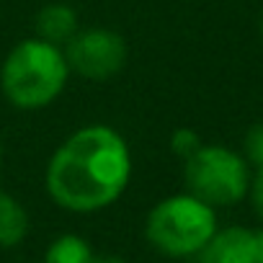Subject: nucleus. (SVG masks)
<instances>
[{"mask_svg":"<svg viewBox=\"0 0 263 263\" xmlns=\"http://www.w3.org/2000/svg\"><path fill=\"white\" fill-rule=\"evenodd\" d=\"M186 189L209 206H232L248 196L250 168L248 160L222 145H201L186 158Z\"/></svg>","mask_w":263,"mask_h":263,"instance_id":"20e7f679","label":"nucleus"},{"mask_svg":"<svg viewBox=\"0 0 263 263\" xmlns=\"http://www.w3.org/2000/svg\"><path fill=\"white\" fill-rule=\"evenodd\" d=\"M245 158L258 171L263 168V121L253 124L245 135Z\"/></svg>","mask_w":263,"mask_h":263,"instance_id":"9d476101","label":"nucleus"},{"mask_svg":"<svg viewBox=\"0 0 263 263\" xmlns=\"http://www.w3.org/2000/svg\"><path fill=\"white\" fill-rule=\"evenodd\" d=\"M217 232L214 206L191 194H176L153 206L145 222L147 242L168 258L196 255Z\"/></svg>","mask_w":263,"mask_h":263,"instance_id":"7ed1b4c3","label":"nucleus"},{"mask_svg":"<svg viewBox=\"0 0 263 263\" xmlns=\"http://www.w3.org/2000/svg\"><path fill=\"white\" fill-rule=\"evenodd\" d=\"M129 171L124 140L108 126H88L52 155L47 191L67 212H98L124 194Z\"/></svg>","mask_w":263,"mask_h":263,"instance_id":"f257e3e1","label":"nucleus"},{"mask_svg":"<svg viewBox=\"0 0 263 263\" xmlns=\"http://www.w3.org/2000/svg\"><path fill=\"white\" fill-rule=\"evenodd\" d=\"M248 194H250V201H253L255 214H258V217H260V222H263V168H260V171L255 173V178L250 181Z\"/></svg>","mask_w":263,"mask_h":263,"instance_id":"f8f14e48","label":"nucleus"},{"mask_svg":"<svg viewBox=\"0 0 263 263\" xmlns=\"http://www.w3.org/2000/svg\"><path fill=\"white\" fill-rule=\"evenodd\" d=\"M201 147V140H199V135L196 132H191V129H178L176 135H173V150L186 160L191 153H196Z\"/></svg>","mask_w":263,"mask_h":263,"instance_id":"9b49d317","label":"nucleus"},{"mask_svg":"<svg viewBox=\"0 0 263 263\" xmlns=\"http://www.w3.org/2000/svg\"><path fill=\"white\" fill-rule=\"evenodd\" d=\"M29 232L26 209L8 194H0V248L18 245Z\"/></svg>","mask_w":263,"mask_h":263,"instance_id":"6e6552de","label":"nucleus"},{"mask_svg":"<svg viewBox=\"0 0 263 263\" xmlns=\"http://www.w3.org/2000/svg\"><path fill=\"white\" fill-rule=\"evenodd\" d=\"M93 250L80 235H62L47 248L44 263H90Z\"/></svg>","mask_w":263,"mask_h":263,"instance_id":"1a4fd4ad","label":"nucleus"},{"mask_svg":"<svg viewBox=\"0 0 263 263\" xmlns=\"http://www.w3.org/2000/svg\"><path fill=\"white\" fill-rule=\"evenodd\" d=\"M255 263H263V230L255 232Z\"/></svg>","mask_w":263,"mask_h":263,"instance_id":"ddd939ff","label":"nucleus"},{"mask_svg":"<svg viewBox=\"0 0 263 263\" xmlns=\"http://www.w3.org/2000/svg\"><path fill=\"white\" fill-rule=\"evenodd\" d=\"M67 60L44 39L21 42L3 65V90L18 108H42L52 103L67 80Z\"/></svg>","mask_w":263,"mask_h":263,"instance_id":"f03ea898","label":"nucleus"},{"mask_svg":"<svg viewBox=\"0 0 263 263\" xmlns=\"http://www.w3.org/2000/svg\"><path fill=\"white\" fill-rule=\"evenodd\" d=\"M67 67L80 72L88 80H106L124 67L126 47L124 39L106 29H90L75 34L67 42Z\"/></svg>","mask_w":263,"mask_h":263,"instance_id":"39448f33","label":"nucleus"},{"mask_svg":"<svg viewBox=\"0 0 263 263\" xmlns=\"http://www.w3.org/2000/svg\"><path fill=\"white\" fill-rule=\"evenodd\" d=\"M36 31L44 42L49 44H60V42H70L78 31V18L67 6H49L39 13L36 18Z\"/></svg>","mask_w":263,"mask_h":263,"instance_id":"0eeeda50","label":"nucleus"},{"mask_svg":"<svg viewBox=\"0 0 263 263\" xmlns=\"http://www.w3.org/2000/svg\"><path fill=\"white\" fill-rule=\"evenodd\" d=\"M260 34H263V18H260Z\"/></svg>","mask_w":263,"mask_h":263,"instance_id":"2eb2a0df","label":"nucleus"},{"mask_svg":"<svg viewBox=\"0 0 263 263\" xmlns=\"http://www.w3.org/2000/svg\"><path fill=\"white\" fill-rule=\"evenodd\" d=\"M90 263H126V260H121V258H116V255H93Z\"/></svg>","mask_w":263,"mask_h":263,"instance_id":"4468645a","label":"nucleus"},{"mask_svg":"<svg viewBox=\"0 0 263 263\" xmlns=\"http://www.w3.org/2000/svg\"><path fill=\"white\" fill-rule=\"evenodd\" d=\"M196 263H255V232L240 224L217 230L196 253Z\"/></svg>","mask_w":263,"mask_h":263,"instance_id":"423d86ee","label":"nucleus"}]
</instances>
